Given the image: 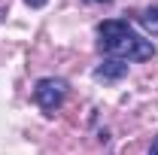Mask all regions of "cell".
<instances>
[{"instance_id":"obj_1","label":"cell","mask_w":158,"mask_h":155,"mask_svg":"<svg viewBox=\"0 0 158 155\" xmlns=\"http://www.w3.org/2000/svg\"><path fill=\"white\" fill-rule=\"evenodd\" d=\"M98 49L106 55V58H118V61H146L155 55V46L152 40H143L140 34L131 31V24L122 19H110L100 21L98 27Z\"/></svg>"},{"instance_id":"obj_2","label":"cell","mask_w":158,"mask_h":155,"mask_svg":"<svg viewBox=\"0 0 158 155\" xmlns=\"http://www.w3.org/2000/svg\"><path fill=\"white\" fill-rule=\"evenodd\" d=\"M64 97H67V82L58 79V76H46V79H40L37 85H34V100H37L46 113H55L61 103H64Z\"/></svg>"},{"instance_id":"obj_3","label":"cell","mask_w":158,"mask_h":155,"mask_svg":"<svg viewBox=\"0 0 158 155\" xmlns=\"http://www.w3.org/2000/svg\"><path fill=\"white\" fill-rule=\"evenodd\" d=\"M128 76V61H118V58H103L94 67V79L98 82H118V79Z\"/></svg>"},{"instance_id":"obj_4","label":"cell","mask_w":158,"mask_h":155,"mask_svg":"<svg viewBox=\"0 0 158 155\" xmlns=\"http://www.w3.org/2000/svg\"><path fill=\"white\" fill-rule=\"evenodd\" d=\"M140 21H143V27H146L149 34H158V6H149V9L140 15Z\"/></svg>"},{"instance_id":"obj_5","label":"cell","mask_w":158,"mask_h":155,"mask_svg":"<svg viewBox=\"0 0 158 155\" xmlns=\"http://www.w3.org/2000/svg\"><path fill=\"white\" fill-rule=\"evenodd\" d=\"M24 3H27V6H31V9H40V6H46V3H49V0H24Z\"/></svg>"},{"instance_id":"obj_6","label":"cell","mask_w":158,"mask_h":155,"mask_svg":"<svg viewBox=\"0 0 158 155\" xmlns=\"http://www.w3.org/2000/svg\"><path fill=\"white\" fill-rule=\"evenodd\" d=\"M149 155H158V140L152 143V149H149Z\"/></svg>"},{"instance_id":"obj_7","label":"cell","mask_w":158,"mask_h":155,"mask_svg":"<svg viewBox=\"0 0 158 155\" xmlns=\"http://www.w3.org/2000/svg\"><path fill=\"white\" fill-rule=\"evenodd\" d=\"M91 3H110V0H91Z\"/></svg>"},{"instance_id":"obj_8","label":"cell","mask_w":158,"mask_h":155,"mask_svg":"<svg viewBox=\"0 0 158 155\" xmlns=\"http://www.w3.org/2000/svg\"><path fill=\"white\" fill-rule=\"evenodd\" d=\"M0 15H3V9H0Z\"/></svg>"}]
</instances>
